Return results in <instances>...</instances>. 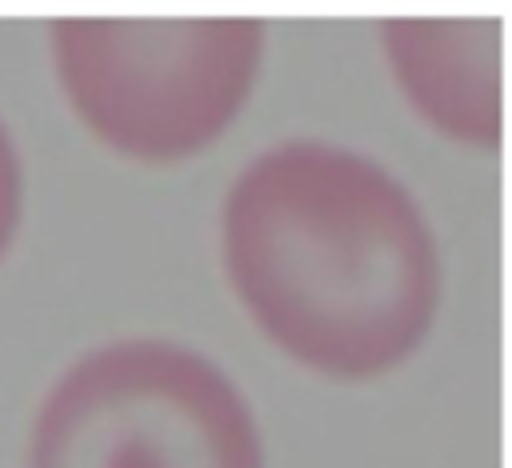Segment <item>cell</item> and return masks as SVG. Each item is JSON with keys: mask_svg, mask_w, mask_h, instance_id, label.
Returning a JSON list of instances; mask_svg holds the SVG:
<instances>
[{"mask_svg": "<svg viewBox=\"0 0 512 468\" xmlns=\"http://www.w3.org/2000/svg\"><path fill=\"white\" fill-rule=\"evenodd\" d=\"M220 260L260 336L344 384L408 364L444 300L420 200L332 140H284L240 168L220 208Z\"/></svg>", "mask_w": 512, "mask_h": 468, "instance_id": "cell-1", "label": "cell"}, {"mask_svg": "<svg viewBox=\"0 0 512 468\" xmlns=\"http://www.w3.org/2000/svg\"><path fill=\"white\" fill-rule=\"evenodd\" d=\"M48 56L72 116L136 164L212 148L244 112L264 64V24L212 16H56Z\"/></svg>", "mask_w": 512, "mask_h": 468, "instance_id": "cell-2", "label": "cell"}, {"mask_svg": "<svg viewBox=\"0 0 512 468\" xmlns=\"http://www.w3.org/2000/svg\"><path fill=\"white\" fill-rule=\"evenodd\" d=\"M24 468H264V444L244 392L204 352L124 336L52 380Z\"/></svg>", "mask_w": 512, "mask_h": 468, "instance_id": "cell-3", "label": "cell"}, {"mask_svg": "<svg viewBox=\"0 0 512 468\" xmlns=\"http://www.w3.org/2000/svg\"><path fill=\"white\" fill-rule=\"evenodd\" d=\"M380 52L404 104L436 136L500 148L504 16H388Z\"/></svg>", "mask_w": 512, "mask_h": 468, "instance_id": "cell-4", "label": "cell"}, {"mask_svg": "<svg viewBox=\"0 0 512 468\" xmlns=\"http://www.w3.org/2000/svg\"><path fill=\"white\" fill-rule=\"evenodd\" d=\"M20 216H24V168H20V152L12 144L8 124L0 120V260L16 240Z\"/></svg>", "mask_w": 512, "mask_h": 468, "instance_id": "cell-5", "label": "cell"}]
</instances>
